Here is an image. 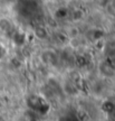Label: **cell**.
<instances>
[{"mask_svg": "<svg viewBox=\"0 0 115 121\" xmlns=\"http://www.w3.org/2000/svg\"><path fill=\"white\" fill-rule=\"evenodd\" d=\"M78 1L83 4H94L96 0H78Z\"/></svg>", "mask_w": 115, "mask_h": 121, "instance_id": "cell-1", "label": "cell"}]
</instances>
